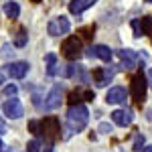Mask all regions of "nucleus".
<instances>
[{"mask_svg":"<svg viewBox=\"0 0 152 152\" xmlns=\"http://www.w3.org/2000/svg\"><path fill=\"white\" fill-rule=\"evenodd\" d=\"M87 120H89V112L83 104L79 105H71L69 112H67V130L69 132H81L87 126Z\"/></svg>","mask_w":152,"mask_h":152,"instance_id":"obj_1","label":"nucleus"},{"mask_svg":"<svg viewBox=\"0 0 152 152\" xmlns=\"http://www.w3.org/2000/svg\"><path fill=\"white\" fill-rule=\"evenodd\" d=\"M41 150V142L39 140H31L26 144V152H39Z\"/></svg>","mask_w":152,"mask_h":152,"instance_id":"obj_24","label":"nucleus"},{"mask_svg":"<svg viewBox=\"0 0 152 152\" xmlns=\"http://www.w3.org/2000/svg\"><path fill=\"white\" fill-rule=\"evenodd\" d=\"M59 132H61V126H59V120L53 116H47L41 120V134H45V138L49 142H53L55 138L59 136Z\"/></svg>","mask_w":152,"mask_h":152,"instance_id":"obj_5","label":"nucleus"},{"mask_svg":"<svg viewBox=\"0 0 152 152\" xmlns=\"http://www.w3.org/2000/svg\"><path fill=\"white\" fill-rule=\"evenodd\" d=\"M112 122H114L116 126L126 128V126L132 124V114H130L128 110H116V112H112Z\"/></svg>","mask_w":152,"mask_h":152,"instance_id":"obj_10","label":"nucleus"},{"mask_svg":"<svg viewBox=\"0 0 152 152\" xmlns=\"http://www.w3.org/2000/svg\"><path fill=\"white\" fill-rule=\"evenodd\" d=\"M112 77H114V71L112 69H95L94 71V79H95V83H97L99 87L107 85Z\"/></svg>","mask_w":152,"mask_h":152,"instance_id":"obj_14","label":"nucleus"},{"mask_svg":"<svg viewBox=\"0 0 152 152\" xmlns=\"http://www.w3.org/2000/svg\"><path fill=\"white\" fill-rule=\"evenodd\" d=\"M10 45H4V47H2V57H4V59H8V57H10V55H12V57H14V51H10Z\"/></svg>","mask_w":152,"mask_h":152,"instance_id":"obj_26","label":"nucleus"},{"mask_svg":"<svg viewBox=\"0 0 152 152\" xmlns=\"http://www.w3.org/2000/svg\"><path fill=\"white\" fill-rule=\"evenodd\" d=\"M140 28H142V35H152V16H142Z\"/></svg>","mask_w":152,"mask_h":152,"instance_id":"obj_18","label":"nucleus"},{"mask_svg":"<svg viewBox=\"0 0 152 152\" xmlns=\"http://www.w3.org/2000/svg\"><path fill=\"white\" fill-rule=\"evenodd\" d=\"M4 79H6V73H4V71L0 69V85H2V83H4Z\"/></svg>","mask_w":152,"mask_h":152,"instance_id":"obj_31","label":"nucleus"},{"mask_svg":"<svg viewBox=\"0 0 152 152\" xmlns=\"http://www.w3.org/2000/svg\"><path fill=\"white\" fill-rule=\"evenodd\" d=\"M94 31H95V26L91 24V26H85V28H81V31H79V35H81L85 41H89V39H91V35H94Z\"/></svg>","mask_w":152,"mask_h":152,"instance_id":"obj_23","label":"nucleus"},{"mask_svg":"<svg viewBox=\"0 0 152 152\" xmlns=\"http://www.w3.org/2000/svg\"><path fill=\"white\" fill-rule=\"evenodd\" d=\"M94 97H95L94 91H83V99H85V102H91Z\"/></svg>","mask_w":152,"mask_h":152,"instance_id":"obj_29","label":"nucleus"},{"mask_svg":"<svg viewBox=\"0 0 152 152\" xmlns=\"http://www.w3.org/2000/svg\"><path fill=\"white\" fill-rule=\"evenodd\" d=\"M28 63L26 61H12L10 65H8V69H6V73L10 75L12 79H23L24 75L28 73Z\"/></svg>","mask_w":152,"mask_h":152,"instance_id":"obj_8","label":"nucleus"},{"mask_svg":"<svg viewBox=\"0 0 152 152\" xmlns=\"http://www.w3.org/2000/svg\"><path fill=\"white\" fill-rule=\"evenodd\" d=\"M28 132H31V134H35V136H41V122L31 120V122H28Z\"/></svg>","mask_w":152,"mask_h":152,"instance_id":"obj_22","label":"nucleus"},{"mask_svg":"<svg viewBox=\"0 0 152 152\" xmlns=\"http://www.w3.org/2000/svg\"><path fill=\"white\" fill-rule=\"evenodd\" d=\"M4 14H6L8 18H18L20 6H18L16 2H6V4H4Z\"/></svg>","mask_w":152,"mask_h":152,"instance_id":"obj_16","label":"nucleus"},{"mask_svg":"<svg viewBox=\"0 0 152 152\" xmlns=\"http://www.w3.org/2000/svg\"><path fill=\"white\" fill-rule=\"evenodd\" d=\"M94 2H97V0H71L69 2V12L71 14H81V12L87 10L89 6H94Z\"/></svg>","mask_w":152,"mask_h":152,"instance_id":"obj_13","label":"nucleus"},{"mask_svg":"<svg viewBox=\"0 0 152 152\" xmlns=\"http://www.w3.org/2000/svg\"><path fill=\"white\" fill-rule=\"evenodd\" d=\"M132 150H136V152L144 150V136H142V134H136V136H134V144H132Z\"/></svg>","mask_w":152,"mask_h":152,"instance_id":"obj_21","label":"nucleus"},{"mask_svg":"<svg viewBox=\"0 0 152 152\" xmlns=\"http://www.w3.org/2000/svg\"><path fill=\"white\" fill-rule=\"evenodd\" d=\"M87 55H91V57H97V59H102V61H112V49L110 47H105V45H95V47L89 49V53Z\"/></svg>","mask_w":152,"mask_h":152,"instance_id":"obj_12","label":"nucleus"},{"mask_svg":"<svg viewBox=\"0 0 152 152\" xmlns=\"http://www.w3.org/2000/svg\"><path fill=\"white\" fill-rule=\"evenodd\" d=\"M0 152H6V146H4V142L0 140Z\"/></svg>","mask_w":152,"mask_h":152,"instance_id":"obj_32","label":"nucleus"},{"mask_svg":"<svg viewBox=\"0 0 152 152\" xmlns=\"http://www.w3.org/2000/svg\"><path fill=\"white\" fill-rule=\"evenodd\" d=\"M77 69H79V65H73V63H69V65H63V69H59L57 73H61L63 77H73V75L77 73Z\"/></svg>","mask_w":152,"mask_h":152,"instance_id":"obj_19","label":"nucleus"},{"mask_svg":"<svg viewBox=\"0 0 152 152\" xmlns=\"http://www.w3.org/2000/svg\"><path fill=\"white\" fill-rule=\"evenodd\" d=\"M26 41H28V35H26V28H24V26H20V28L16 31V35H14V47L23 49L24 45H26Z\"/></svg>","mask_w":152,"mask_h":152,"instance_id":"obj_15","label":"nucleus"},{"mask_svg":"<svg viewBox=\"0 0 152 152\" xmlns=\"http://www.w3.org/2000/svg\"><path fill=\"white\" fill-rule=\"evenodd\" d=\"M144 2H148V4H152V0H144Z\"/></svg>","mask_w":152,"mask_h":152,"instance_id":"obj_34","label":"nucleus"},{"mask_svg":"<svg viewBox=\"0 0 152 152\" xmlns=\"http://www.w3.org/2000/svg\"><path fill=\"white\" fill-rule=\"evenodd\" d=\"M105 102H107V104H122V102H126V89L120 87V85L112 87V89L105 94Z\"/></svg>","mask_w":152,"mask_h":152,"instance_id":"obj_11","label":"nucleus"},{"mask_svg":"<svg viewBox=\"0 0 152 152\" xmlns=\"http://www.w3.org/2000/svg\"><path fill=\"white\" fill-rule=\"evenodd\" d=\"M67 102H69V105H79V104L83 102V94L75 89V91H71V94H69V97H67Z\"/></svg>","mask_w":152,"mask_h":152,"instance_id":"obj_20","label":"nucleus"},{"mask_svg":"<svg viewBox=\"0 0 152 152\" xmlns=\"http://www.w3.org/2000/svg\"><path fill=\"white\" fill-rule=\"evenodd\" d=\"M146 89H148V79H146L144 71L140 69L132 77V81H130V95H132V99H134L136 105L144 104V99H146Z\"/></svg>","mask_w":152,"mask_h":152,"instance_id":"obj_2","label":"nucleus"},{"mask_svg":"<svg viewBox=\"0 0 152 152\" xmlns=\"http://www.w3.org/2000/svg\"><path fill=\"white\" fill-rule=\"evenodd\" d=\"M16 91H18V89H16V85H6V87H4V95H12V97H14Z\"/></svg>","mask_w":152,"mask_h":152,"instance_id":"obj_28","label":"nucleus"},{"mask_svg":"<svg viewBox=\"0 0 152 152\" xmlns=\"http://www.w3.org/2000/svg\"><path fill=\"white\" fill-rule=\"evenodd\" d=\"M47 31L51 37H61V35H67L71 31V24H69V18L67 16H55L51 18L47 24Z\"/></svg>","mask_w":152,"mask_h":152,"instance_id":"obj_4","label":"nucleus"},{"mask_svg":"<svg viewBox=\"0 0 152 152\" xmlns=\"http://www.w3.org/2000/svg\"><path fill=\"white\" fill-rule=\"evenodd\" d=\"M4 132H6V124H4V122H2V118H0V136H2Z\"/></svg>","mask_w":152,"mask_h":152,"instance_id":"obj_30","label":"nucleus"},{"mask_svg":"<svg viewBox=\"0 0 152 152\" xmlns=\"http://www.w3.org/2000/svg\"><path fill=\"white\" fill-rule=\"evenodd\" d=\"M97 130H99L102 134H110V132H112V124H107V122H102Z\"/></svg>","mask_w":152,"mask_h":152,"instance_id":"obj_25","label":"nucleus"},{"mask_svg":"<svg viewBox=\"0 0 152 152\" xmlns=\"http://www.w3.org/2000/svg\"><path fill=\"white\" fill-rule=\"evenodd\" d=\"M31 2H35V4H37V2H41V0H31Z\"/></svg>","mask_w":152,"mask_h":152,"instance_id":"obj_35","label":"nucleus"},{"mask_svg":"<svg viewBox=\"0 0 152 152\" xmlns=\"http://www.w3.org/2000/svg\"><path fill=\"white\" fill-rule=\"evenodd\" d=\"M61 102H63V85L57 83L45 97V110H57L61 105Z\"/></svg>","mask_w":152,"mask_h":152,"instance_id":"obj_7","label":"nucleus"},{"mask_svg":"<svg viewBox=\"0 0 152 152\" xmlns=\"http://www.w3.org/2000/svg\"><path fill=\"white\" fill-rule=\"evenodd\" d=\"M118 57L122 61V67H126V69H132V67H136V63H138V53H134L132 49H120L118 51Z\"/></svg>","mask_w":152,"mask_h":152,"instance_id":"obj_9","label":"nucleus"},{"mask_svg":"<svg viewBox=\"0 0 152 152\" xmlns=\"http://www.w3.org/2000/svg\"><path fill=\"white\" fill-rule=\"evenodd\" d=\"M61 53L63 57L69 59V61H75V59L81 57V39L79 37H67L63 43H61Z\"/></svg>","mask_w":152,"mask_h":152,"instance_id":"obj_3","label":"nucleus"},{"mask_svg":"<svg viewBox=\"0 0 152 152\" xmlns=\"http://www.w3.org/2000/svg\"><path fill=\"white\" fill-rule=\"evenodd\" d=\"M2 112H4V116L10 118V120H18V118L24 116V107H23V104H20V99H16V97H12V99H8V102H4Z\"/></svg>","mask_w":152,"mask_h":152,"instance_id":"obj_6","label":"nucleus"},{"mask_svg":"<svg viewBox=\"0 0 152 152\" xmlns=\"http://www.w3.org/2000/svg\"><path fill=\"white\" fill-rule=\"evenodd\" d=\"M144 152H152V146H146V148H144Z\"/></svg>","mask_w":152,"mask_h":152,"instance_id":"obj_33","label":"nucleus"},{"mask_svg":"<svg viewBox=\"0 0 152 152\" xmlns=\"http://www.w3.org/2000/svg\"><path fill=\"white\" fill-rule=\"evenodd\" d=\"M132 28H134V35L142 37V28H140V20H132Z\"/></svg>","mask_w":152,"mask_h":152,"instance_id":"obj_27","label":"nucleus"},{"mask_svg":"<svg viewBox=\"0 0 152 152\" xmlns=\"http://www.w3.org/2000/svg\"><path fill=\"white\" fill-rule=\"evenodd\" d=\"M45 61H47V73L49 75H57V57L53 55V53H49V55H45Z\"/></svg>","mask_w":152,"mask_h":152,"instance_id":"obj_17","label":"nucleus"}]
</instances>
